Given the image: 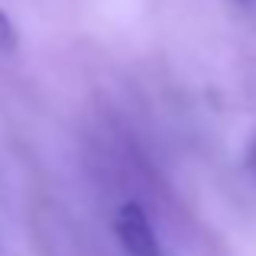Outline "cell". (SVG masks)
Wrapping results in <instances>:
<instances>
[{
    "label": "cell",
    "instance_id": "obj_1",
    "mask_svg": "<svg viewBox=\"0 0 256 256\" xmlns=\"http://www.w3.org/2000/svg\"><path fill=\"white\" fill-rule=\"evenodd\" d=\"M114 234H117L120 246L126 256H162L159 237L150 224V214L136 204V201H124L114 218Z\"/></svg>",
    "mask_w": 256,
    "mask_h": 256
},
{
    "label": "cell",
    "instance_id": "obj_2",
    "mask_svg": "<svg viewBox=\"0 0 256 256\" xmlns=\"http://www.w3.org/2000/svg\"><path fill=\"white\" fill-rule=\"evenodd\" d=\"M246 159H250V166L256 169V136L250 140V146H246Z\"/></svg>",
    "mask_w": 256,
    "mask_h": 256
},
{
    "label": "cell",
    "instance_id": "obj_3",
    "mask_svg": "<svg viewBox=\"0 0 256 256\" xmlns=\"http://www.w3.org/2000/svg\"><path fill=\"white\" fill-rule=\"evenodd\" d=\"M244 4H246V0H244Z\"/></svg>",
    "mask_w": 256,
    "mask_h": 256
}]
</instances>
